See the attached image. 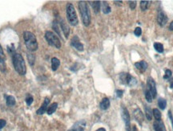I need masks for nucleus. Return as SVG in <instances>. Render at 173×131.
Masks as SVG:
<instances>
[{
	"label": "nucleus",
	"mask_w": 173,
	"mask_h": 131,
	"mask_svg": "<svg viewBox=\"0 0 173 131\" xmlns=\"http://www.w3.org/2000/svg\"><path fill=\"white\" fill-rule=\"evenodd\" d=\"M145 115L148 121H151L152 118V111H151V109L150 106H145Z\"/></svg>",
	"instance_id": "nucleus-22"
},
{
	"label": "nucleus",
	"mask_w": 173,
	"mask_h": 131,
	"mask_svg": "<svg viewBox=\"0 0 173 131\" xmlns=\"http://www.w3.org/2000/svg\"><path fill=\"white\" fill-rule=\"evenodd\" d=\"M86 122L84 121H80L75 124L69 130L67 131H83L85 128Z\"/></svg>",
	"instance_id": "nucleus-11"
},
{
	"label": "nucleus",
	"mask_w": 173,
	"mask_h": 131,
	"mask_svg": "<svg viewBox=\"0 0 173 131\" xmlns=\"http://www.w3.org/2000/svg\"><path fill=\"white\" fill-rule=\"evenodd\" d=\"M45 39L49 45L55 47V48L60 49L61 48V42L59 37L52 31H47L45 33Z\"/></svg>",
	"instance_id": "nucleus-5"
},
{
	"label": "nucleus",
	"mask_w": 173,
	"mask_h": 131,
	"mask_svg": "<svg viewBox=\"0 0 173 131\" xmlns=\"http://www.w3.org/2000/svg\"><path fill=\"white\" fill-rule=\"evenodd\" d=\"M116 96L119 98H121V97H123V90H119V89H118V90H116Z\"/></svg>",
	"instance_id": "nucleus-36"
},
{
	"label": "nucleus",
	"mask_w": 173,
	"mask_h": 131,
	"mask_svg": "<svg viewBox=\"0 0 173 131\" xmlns=\"http://www.w3.org/2000/svg\"><path fill=\"white\" fill-rule=\"evenodd\" d=\"M79 10H80V13L83 25L85 27H88L91 24V12H90L87 2L80 1L79 2Z\"/></svg>",
	"instance_id": "nucleus-3"
},
{
	"label": "nucleus",
	"mask_w": 173,
	"mask_h": 131,
	"mask_svg": "<svg viewBox=\"0 0 173 131\" xmlns=\"http://www.w3.org/2000/svg\"><path fill=\"white\" fill-rule=\"evenodd\" d=\"M158 106L161 109H165L167 106V101L164 98H159L158 100Z\"/></svg>",
	"instance_id": "nucleus-25"
},
{
	"label": "nucleus",
	"mask_w": 173,
	"mask_h": 131,
	"mask_svg": "<svg viewBox=\"0 0 173 131\" xmlns=\"http://www.w3.org/2000/svg\"><path fill=\"white\" fill-rule=\"evenodd\" d=\"M167 20H168V18H167V14L163 11H159L157 15V22L159 23V25L164 27L167 23Z\"/></svg>",
	"instance_id": "nucleus-10"
},
{
	"label": "nucleus",
	"mask_w": 173,
	"mask_h": 131,
	"mask_svg": "<svg viewBox=\"0 0 173 131\" xmlns=\"http://www.w3.org/2000/svg\"><path fill=\"white\" fill-rule=\"evenodd\" d=\"M144 93H145V97H146V100H147V101L149 103L151 102V101H152V96H151V93L149 92V90H148V88H147V89H145Z\"/></svg>",
	"instance_id": "nucleus-30"
},
{
	"label": "nucleus",
	"mask_w": 173,
	"mask_h": 131,
	"mask_svg": "<svg viewBox=\"0 0 173 131\" xmlns=\"http://www.w3.org/2000/svg\"><path fill=\"white\" fill-rule=\"evenodd\" d=\"M153 127L155 131H166L164 124L161 120H159V121H156V122L153 124Z\"/></svg>",
	"instance_id": "nucleus-15"
},
{
	"label": "nucleus",
	"mask_w": 173,
	"mask_h": 131,
	"mask_svg": "<svg viewBox=\"0 0 173 131\" xmlns=\"http://www.w3.org/2000/svg\"><path fill=\"white\" fill-rule=\"evenodd\" d=\"M60 60L56 58V57H53L51 59V69L53 71H56L58 68L60 67Z\"/></svg>",
	"instance_id": "nucleus-20"
},
{
	"label": "nucleus",
	"mask_w": 173,
	"mask_h": 131,
	"mask_svg": "<svg viewBox=\"0 0 173 131\" xmlns=\"http://www.w3.org/2000/svg\"><path fill=\"white\" fill-rule=\"evenodd\" d=\"M129 6L131 10H134L136 7V1H129Z\"/></svg>",
	"instance_id": "nucleus-35"
},
{
	"label": "nucleus",
	"mask_w": 173,
	"mask_h": 131,
	"mask_svg": "<svg viewBox=\"0 0 173 131\" xmlns=\"http://www.w3.org/2000/svg\"><path fill=\"white\" fill-rule=\"evenodd\" d=\"M101 5H102V12H103V14H109V13L111 12V7L109 6V4L108 3V2L103 1V2L101 3Z\"/></svg>",
	"instance_id": "nucleus-21"
},
{
	"label": "nucleus",
	"mask_w": 173,
	"mask_h": 131,
	"mask_svg": "<svg viewBox=\"0 0 173 131\" xmlns=\"http://www.w3.org/2000/svg\"><path fill=\"white\" fill-rule=\"evenodd\" d=\"M121 116L125 124V127H126V130L131 131V122H130V115L128 113V109L123 107L122 109V112H121Z\"/></svg>",
	"instance_id": "nucleus-7"
},
{
	"label": "nucleus",
	"mask_w": 173,
	"mask_h": 131,
	"mask_svg": "<svg viewBox=\"0 0 173 131\" xmlns=\"http://www.w3.org/2000/svg\"><path fill=\"white\" fill-rule=\"evenodd\" d=\"M52 27H53V29H54L55 31L57 32V34L59 35H60V30H59V24H58V23L55 21L54 23H53V26H52ZM60 36H61V35H60Z\"/></svg>",
	"instance_id": "nucleus-34"
},
{
	"label": "nucleus",
	"mask_w": 173,
	"mask_h": 131,
	"mask_svg": "<svg viewBox=\"0 0 173 131\" xmlns=\"http://www.w3.org/2000/svg\"><path fill=\"white\" fill-rule=\"evenodd\" d=\"M134 117L136 118V120L137 121V122L139 123V125H142L143 121H144V115H143V113L141 112V110L139 109V108H137L133 112Z\"/></svg>",
	"instance_id": "nucleus-14"
},
{
	"label": "nucleus",
	"mask_w": 173,
	"mask_h": 131,
	"mask_svg": "<svg viewBox=\"0 0 173 131\" xmlns=\"http://www.w3.org/2000/svg\"><path fill=\"white\" fill-rule=\"evenodd\" d=\"M151 1H141L140 2V8L142 11H146L148 8V7L150 6Z\"/></svg>",
	"instance_id": "nucleus-26"
},
{
	"label": "nucleus",
	"mask_w": 173,
	"mask_h": 131,
	"mask_svg": "<svg viewBox=\"0 0 173 131\" xmlns=\"http://www.w3.org/2000/svg\"><path fill=\"white\" fill-rule=\"evenodd\" d=\"M134 34L136 35L137 37H139V36H140L141 35V34H142V30H141V28H136V29H135V31H134Z\"/></svg>",
	"instance_id": "nucleus-33"
},
{
	"label": "nucleus",
	"mask_w": 173,
	"mask_h": 131,
	"mask_svg": "<svg viewBox=\"0 0 173 131\" xmlns=\"http://www.w3.org/2000/svg\"><path fill=\"white\" fill-rule=\"evenodd\" d=\"M168 117L170 118L171 122H172V128H173V117H172V112L168 111Z\"/></svg>",
	"instance_id": "nucleus-38"
},
{
	"label": "nucleus",
	"mask_w": 173,
	"mask_h": 131,
	"mask_svg": "<svg viewBox=\"0 0 173 131\" xmlns=\"http://www.w3.org/2000/svg\"><path fill=\"white\" fill-rule=\"evenodd\" d=\"M5 60H6L5 54L2 46L0 44V69H5Z\"/></svg>",
	"instance_id": "nucleus-17"
},
{
	"label": "nucleus",
	"mask_w": 173,
	"mask_h": 131,
	"mask_svg": "<svg viewBox=\"0 0 173 131\" xmlns=\"http://www.w3.org/2000/svg\"><path fill=\"white\" fill-rule=\"evenodd\" d=\"M66 12H67V18L68 23H70L71 26H76L79 23V20L77 17L75 7L72 3H68L67 4Z\"/></svg>",
	"instance_id": "nucleus-4"
},
{
	"label": "nucleus",
	"mask_w": 173,
	"mask_h": 131,
	"mask_svg": "<svg viewBox=\"0 0 173 131\" xmlns=\"http://www.w3.org/2000/svg\"><path fill=\"white\" fill-rule=\"evenodd\" d=\"M23 40H24L26 47L29 51H35L37 50L39 48V44H38L36 36L34 35V33L29 31H24L23 32Z\"/></svg>",
	"instance_id": "nucleus-2"
},
{
	"label": "nucleus",
	"mask_w": 173,
	"mask_h": 131,
	"mask_svg": "<svg viewBox=\"0 0 173 131\" xmlns=\"http://www.w3.org/2000/svg\"><path fill=\"white\" fill-rule=\"evenodd\" d=\"M135 66L136 68L138 70H139L140 72H145L148 69V64L144 60H142V61H139V62H137L135 64Z\"/></svg>",
	"instance_id": "nucleus-16"
},
{
	"label": "nucleus",
	"mask_w": 173,
	"mask_h": 131,
	"mask_svg": "<svg viewBox=\"0 0 173 131\" xmlns=\"http://www.w3.org/2000/svg\"><path fill=\"white\" fill-rule=\"evenodd\" d=\"M172 72L171 71L170 69H167L166 71H165V74L164 76V79L165 80H168L171 77H172Z\"/></svg>",
	"instance_id": "nucleus-32"
},
{
	"label": "nucleus",
	"mask_w": 173,
	"mask_h": 131,
	"mask_svg": "<svg viewBox=\"0 0 173 131\" xmlns=\"http://www.w3.org/2000/svg\"><path fill=\"white\" fill-rule=\"evenodd\" d=\"M99 106H100V109L103 110H106L110 107V101L108 97H105L103 99L102 101L99 104Z\"/></svg>",
	"instance_id": "nucleus-19"
},
{
	"label": "nucleus",
	"mask_w": 173,
	"mask_h": 131,
	"mask_svg": "<svg viewBox=\"0 0 173 131\" xmlns=\"http://www.w3.org/2000/svg\"><path fill=\"white\" fill-rule=\"evenodd\" d=\"M60 25L61 29H62V32H63V34L65 35L66 39H67L68 36H69V34H70V28H69V26L67 24V23L63 20H60Z\"/></svg>",
	"instance_id": "nucleus-13"
},
{
	"label": "nucleus",
	"mask_w": 173,
	"mask_h": 131,
	"mask_svg": "<svg viewBox=\"0 0 173 131\" xmlns=\"http://www.w3.org/2000/svg\"><path fill=\"white\" fill-rule=\"evenodd\" d=\"M169 28L170 31H173V21L170 23V25H169V28Z\"/></svg>",
	"instance_id": "nucleus-40"
},
{
	"label": "nucleus",
	"mask_w": 173,
	"mask_h": 131,
	"mask_svg": "<svg viewBox=\"0 0 173 131\" xmlns=\"http://www.w3.org/2000/svg\"><path fill=\"white\" fill-rule=\"evenodd\" d=\"M5 125H6V121L3 119H0V130H2Z\"/></svg>",
	"instance_id": "nucleus-37"
},
{
	"label": "nucleus",
	"mask_w": 173,
	"mask_h": 131,
	"mask_svg": "<svg viewBox=\"0 0 173 131\" xmlns=\"http://www.w3.org/2000/svg\"><path fill=\"white\" fill-rule=\"evenodd\" d=\"M169 83H170V88H173V77L169 80Z\"/></svg>",
	"instance_id": "nucleus-39"
},
{
	"label": "nucleus",
	"mask_w": 173,
	"mask_h": 131,
	"mask_svg": "<svg viewBox=\"0 0 173 131\" xmlns=\"http://www.w3.org/2000/svg\"><path fill=\"white\" fill-rule=\"evenodd\" d=\"M131 131H138V130H137V128H136V125H134L133 127H132V130H131Z\"/></svg>",
	"instance_id": "nucleus-42"
},
{
	"label": "nucleus",
	"mask_w": 173,
	"mask_h": 131,
	"mask_svg": "<svg viewBox=\"0 0 173 131\" xmlns=\"http://www.w3.org/2000/svg\"><path fill=\"white\" fill-rule=\"evenodd\" d=\"M57 107H58V104H57L56 102L52 103L51 106H49V108L47 109V114H48L49 115H51V114H54L55 112V110H56Z\"/></svg>",
	"instance_id": "nucleus-24"
},
{
	"label": "nucleus",
	"mask_w": 173,
	"mask_h": 131,
	"mask_svg": "<svg viewBox=\"0 0 173 131\" xmlns=\"http://www.w3.org/2000/svg\"><path fill=\"white\" fill-rule=\"evenodd\" d=\"M152 114H153V116L155 117L156 121L161 120V113H160V111L158 109H154L153 110H152Z\"/></svg>",
	"instance_id": "nucleus-28"
},
{
	"label": "nucleus",
	"mask_w": 173,
	"mask_h": 131,
	"mask_svg": "<svg viewBox=\"0 0 173 131\" xmlns=\"http://www.w3.org/2000/svg\"><path fill=\"white\" fill-rule=\"evenodd\" d=\"M91 3V6L92 9L94 10V12L95 14H98L100 11V7H101V2L100 1H93V2H90Z\"/></svg>",
	"instance_id": "nucleus-18"
},
{
	"label": "nucleus",
	"mask_w": 173,
	"mask_h": 131,
	"mask_svg": "<svg viewBox=\"0 0 173 131\" xmlns=\"http://www.w3.org/2000/svg\"><path fill=\"white\" fill-rule=\"evenodd\" d=\"M49 104H50V99L47 98V97H46L45 99H44V101H43V103L42 104L41 107H40V108L37 110V112H36L37 114H39V115H42V114H44V113L47 110V107H48Z\"/></svg>",
	"instance_id": "nucleus-12"
},
{
	"label": "nucleus",
	"mask_w": 173,
	"mask_h": 131,
	"mask_svg": "<svg viewBox=\"0 0 173 131\" xmlns=\"http://www.w3.org/2000/svg\"><path fill=\"white\" fill-rule=\"evenodd\" d=\"M71 45L72 46L73 48H75L76 49V50H78V51H83V43L80 42V39H79V37H78L77 35H75L74 37L71 39Z\"/></svg>",
	"instance_id": "nucleus-9"
},
{
	"label": "nucleus",
	"mask_w": 173,
	"mask_h": 131,
	"mask_svg": "<svg viewBox=\"0 0 173 131\" xmlns=\"http://www.w3.org/2000/svg\"><path fill=\"white\" fill-rule=\"evenodd\" d=\"M154 48L156 49V51H158L159 53L164 52V45L160 43H154Z\"/></svg>",
	"instance_id": "nucleus-27"
},
{
	"label": "nucleus",
	"mask_w": 173,
	"mask_h": 131,
	"mask_svg": "<svg viewBox=\"0 0 173 131\" xmlns=\"http://www.w3.org/2000/svg\"><path fill=\"white\" fill-rule=\"evenodd\" d=\"M27 60H28L30 65L33 66L34 64V61H35V56L29 52V53H27Z\"/></svg>",
	"instance_id": "nucleus-29"
},
{
	"label": "nucleus",
	"mask_w": 173,
	"mask_h": 131,
	"mask_svg": "<svg viewBox=\"0 0 173 131\" xmlns=\"http://www.w3.org/2000/svg\"><path fill=\"white\" fill-rule=\"evenodd\" d=\"M95 131H106V130L104 128H99V129H98V130H95Z\"/></svg>",
	"instance_id": "nucleus-41"
},
{
	"label": "nucleus",
	"mask_w": 173,
	"mask_h": 131,
	"mask_svg": "<svg viewBox=\"0 0 173 131\" xmlns=\"http://www.w3.org/2000/svg\"><path fill=\"white\" fill-rule=\"evenodd\" d=\"M6 103L8 106H13L15 105V98L13 96H6Z\"/></svg>",
	"instance_id": "nucleus-23"
},
{
	"label": "nucleus",
	"mask_w": 173,
	"mask_h": 131,
	"mask_svg": "<svg viewBox=\"0 0 173 131\" xmlns=\"http://www.w3.org/2000/svg\"><path fill=\"white\" fill-rule=\"evenodd\" d=\"M12 63L14 65V70L17 72L18 74L20 76H24L27 72V68L23 57L22 55L17 52H14L12 54Z\"/></svg>",
	"instance_id": "nucleus-1"
},
{
	"label": "nucleus",
	"mask_w": 173,
	"mask_h": 131,
	"mask_svg": "<svg viewBox=\"0 0 173 131\" xmlns=\"http://www.w3.org/2000/svg\"><path fill=\"white\" fill-rule=\"evenodd\" d=\"M26 103H27V106H31V104L33 103V101H34V98L31 95H27V97H26Z\"/></svg>",
	"instance_id": "nucleus-31"
},
{
	"label": "nucleus",
	"mask_w": 173,
	"mask_h": 131,
	"mask_svg": "<svg viewBox=\"0 0 173 131\" xmlns=\"http://www.w3.org/2000/svg\"><path fill=\"white\" fill-rule=\"evenodd\" d=\"M119 80L120 82L123 84V85H128L132 87V86L136 85L137 84V80L135 77H133L130 73H125L123 72L119 75Z\"/></svg>",
	"instance_id": "nucleus-6"
},
{
	"label": "nucleus",
	"mask_w": 173,
	"mask_h": 131,
	"mask_svg": "<svg viewBox=\"0 0 173 131\" xmlns=\"http://www.w3.org/2000/svg\"><path fill=\"white\" fill-rule=\"evenodd\" d=\"M147 85H148V89L152 96V98H155L157 95V91H156V84L155 80L151 77H148V81H147Z\"/></svg>",
	"instance_id": "nucleus-8"
}]
</instances>
